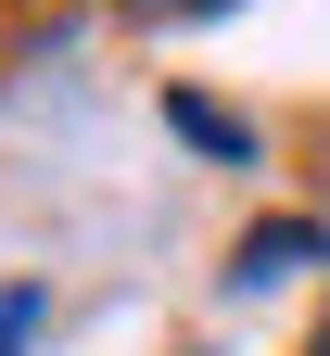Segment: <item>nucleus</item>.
<instances>
[{
  "label": "nucleus",
  "instance_id": "obj_1",
  "mask_svg": "<svg viewBox=\"0 0 330 356\" xmlns=\"http://www.w3.org/2000/svg\"><path fill=\"white\" fill-rule=\"evenodd\" d=\"M317 254V229H254L242 242V280H279V267H305Z\"/></svg>",
  "mask_w": 330,
  "mask_h": 356
},
{
  "label": "nucleus",
  "instance_id": "obj_2",
  "mask_svg": "<svg viewBox=\"0 0 330 356\" xmlns=\"http://www.w3.org/2000/svg\"><path fill=\"white\" fill-rule=\"evenodd\" d=\"M165 127H178V140H204V153H242V127H229L216 102H191V89H178V102H165Z\"/></svg>",
  "mask_w": 330,
  "mask_h": 356
},
{
  "label": "nucleus",
  "instance_id": "obj_3",
  "mask_svg": "<svg viewBox=\"0 0 330 356\" xmlns=\"http://www.w3.org/2000/svg\"><path fill=\"white\" fill-rule=\"evenodd\" d=\"M26 343H38V280L0 293V356H26Z\"/></svg>",
  "mask_w": 330,
  "mask_h": 356
},
{
  "label": "nucleus",
  "instance_id": "obj_4",
  "mask_svg": "<svg viewBox=\"0 0 330 356\" xmlns=\"http://www.w3.org/2000/svg\"><path fill=\"white\" fill-rule=\"evenodd\" d=\"M115 13H140V26H204V13H229V0H115Z\"/></svg>",
  "mask_w": 330,
  "mask_h": 356
},
{
  "label": "nucleus",
  "instance_id": "obj_5",
  "mask_svg": "<svg viewBox=\"0 0 330 356\" xmlns=\"http://www.w3.org/2000/svg\"><path fill=\"white\" fill-rule=\"evenodd\" d=\"M317 356H330V343H317Z\"/></svg>",
  "mask_w": 330,
  "mask_h": 356
}]
</instances>
